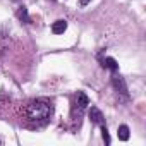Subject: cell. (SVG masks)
I'll return each mask as SVG.
<instances>
[{"instance_id":"obj_1","label":"cell","mask_w":146,"mask_h":146,"mask_svg":"<svg viewBox=\"0 0 146 146\" xmlns=\"http://www.w3.org/2000/svg\"><path fill=\"white\" fill-rule=\"evenodd\" d=\"M52 103L45 98H33L26 100L19 105L17 115L21 119V124L26 127H38L43 125L50 115H52Z\"/></svg>"},{"instance_id":"obj_2","label":"cell","mask_w":146,"mask_h":146,"mask_svg":"<svg viewBox=\"0 0 146 146\" xmlns=\"http://www.w3.org/2000/svg\"><path fill=\"white\" fill-rule=\"evenodd\" d=\"M90 105V100H88V96L83 93V91H78V95H76V105H74V110H72V113H78V117L84 112V108Z\"/></svg>"},{"instance_id":"obj_3","label":"cell","mask_w":146,"mask_h":146,"mask_svg":"<svg viewBox=\"0 0 146 146\" xmlns=\"http://www.w3.org/2000/svg\"><path fill=\"white\" fill-rule=\"evenodd\" d=\"M112 83H113V88L117 90V93H120V95H122L124 98H127V86H125L124 79H122L120 76H113Z\"/></svg>"},{"instance_id":"obj_4","label":"cell","mask_w":146,"mask_h":146,"mask_svg":"<svg viewBox=\"0 0 146 146\" xmlns=\"http://www.w3.org/2000/svg\"><path fill=\"white\" fill-rule=\"evenodd\" d=\"M90 120H91L93 124H102V122H103V115H102V112H100L96 107H91V108H90Z\"/></svg>"},{"instance_id":"obj_5","label":"cell","mask_w":146,"mask_h":146,"mask_svg":"<svg viewBox=\"0 0 146 146\" xmlns=\"http://www.w3.org/2000/svg\"><path fill=\"white\" fill-rule=\"evenodd\" d=\"M65 29H67V23H65L64 19L55 21V23H53V26H52V31H53L55 35H62Z\"/></svg>"},{"instance_id":"obj_6","label":"cell","mask_w":146,"mask_h":146,"mask_svg":"<svg viewBox=\"0 0 146 146\" xmlns=\"http://www.w3.org/2000/svg\"><path fill=\"white\" fill-rule=\"evenodd\" d=\"M103 62V67H107V69H110V70H117L119 69V64L112 58V57H107L105 60H102Z\"/></svg>"},{"instance_id":"obj_7","label":"cell","mask_w":146,"mask_h":146,"mask_svg":"<svg viewBox=\"0 0 146 146\" xmlns=\"http://www.w3.org/2000/svg\"><path fill=\"white\" fill-rule=\"evenodd\" d=\"M117 136H119L120 141H127V139H129V127H127V125H120Z\"/></svg>"},{"instance_id":"obj_8","label":"cell","mask_w":146,"mask_h":146,"mask_svg":"<svg viewBox=\"0 0 146 146\" xmlns=\"http://www.w3.org/2000/svg\"><path fill=\"white\" fill-rule=\"evenodd\" d=\"M17 16H19V19H21V21H24V23H29V16H28V11H26V7H19V11H17Z\"/></svg>"},{"instance_id":"obj_9","label":"cell","mask_w":146,"mask_h":146,"mask_svg":"<svg viewBox=\"0 0 146 146\" xmlns=\"http://www.w3.org/2000/svg\"><path fill=\"white\" fill-rule=\"evenodd\" d=\"M102 136H103V141H105L107 144H110V134H108V131H107L105 125H102Z\"/></svg>"},{"instance_id":"obj_10","label":"cell","mask_w":146,"mask_h":146,"mask_svg":"<svg viewBox=\"0 0 146 146\" xmlns=\"http://www.w3.org/2000/svg\"><path fill=\"white\" fill-rule=\"evenodd\" d=\"M79 2H81V5H88V4H90V0H79Z\"/></svg>"},{"instance_id":"obj_11","label":"cell","mask_w":146,"mask_h":146,"mask_svg":"<svg viewBox=\"0 0 146 146\" xmlns=\"http://www.w3.org/2000/svg\"><path fill=\"white\" fill-rule=\"evenodd\" d=\"M0 144H2V139H0Z\"/></svg>"}]
</instances>
